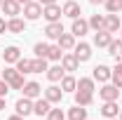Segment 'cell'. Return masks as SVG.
<instances>
[{"mask_svg": "<svg viewBox=\"0 0 122 120\" xmlns=\"http://www.w3.org/2000/svg\"><path fill=\"white\" fill-rule=\"evenodd\" d=\"M2 80H7L12 90H21V87L26 85V82H24V73H19L16 68H5V71H2Z\"/></svg>", "mask_w": 122, "mask_h": 120, "instance_id": "1", "label": "cell"}, {"mask_svg": "<svg viewBox=\"0 0 122 120\" xmlns=\"http://www.w3.org/2000/svg\"><path fill=\"white\" fill-rule=\"evenodd\" d=\"M24 16H26L28 21L40 19V16H42V5H40V2H33V0L26 2V5H24Z\"/></svg>", "mask_w": 122, "mask_h": 120, "instance_id": "2", "label": "cell"}, {"mask_svg": "<svg viewBox=\"0 0 122 120\" xmlns=\"http://www.w3.org/2000/svg\"><path fill=\"white\" fill-rule=\"evenodd\" d=\"M61 14H63V10H61L56 2H54V5H45V7H42V16H45L47 21H61Z\"/></svg>", "mask_w": 122, "mask_h": 120, "instance_id": "3", "label": "cell"}, {"mask_svg": "<svg viewBox=\"0 0 122 120\" xmlns=\"http://www.w3.org/2000/svg\"><path fill=\"white\" fill-rule=\"evenodd\" d=\"M99 97H101L103 101H117V97H120V90H117L115 85H103V87L99 90Z\"/></svg>", "mask_w": 122, "mask_h": 120, "instance_id": "4", "label": "cell"}, {"mask_svg": "<svg viewBox=\"0 0 122 120\" xmlns=\"http://www.w3.org/2000/svg\"><path fill=\"white\" fill-rule=\"evenodd\" d=\"M63 33V24L61 21H49L45 28V35L49 38V40H59V35Z\"/></svg>", "mask_w": 122, "mask_h": 120, "instance_id": "5", "label": "cell"}, {"mask_svg": "<svg viewBox=\"0 0 122 120\" xmlns=\"http://www.w3.org/2000/svg\"><path fill=\"white\" fill-rule=\"evenodd\" d=\"M5 14H10V19L12 16H16L19 12H21V2L19 0H2V7H0Z\"/></svg>", "mask_w": 122, "mask_h": 120, "instance_id": "6", "label": "cell"}, {"mask_svg": "<svg viewBox=\"0 0 122 120\" xmlns=\"http://www.w3.org/2000/svg\"><path fill=\"white\" fill-rule=\"evenodd\" d=\"M87 31H89V21H85V19H80V16H77V19H73V26H71V33H73V35L82 38Z\"/></svg>", "mask_w": 122, "mask_h": 120, "instance_id": "7", "label": "cell"}, {"mask_svg": "<svg viewBox=\"0 0 122 120\" xmlns=\"http://www.w3.org/2000/svg\"><path fill=\"white\" fill-rule=\"evenodd\" d=\"M14 108H16V113H19V115H24V118H26L28 113H33V99H28V97L19 99Z\"/></svg>", "mask_w": 122, "mask_h": 120, "instance_id": "8", "label": "cell"}, {"mask_svg": "<svg viewBox=\"0 0 122 120\" xmlns=\"http://www.w3.org/2000/svg\"><path fill=\"white\" fill-rule=\"evenodd\" d=\"M61 97H63V90L56 87V85H52V87H47V90H45V99L49 101V104H59Z\"/></svg>", "mask_w": 122, "mask_h": 120, "instance_id": "9", "label": "cell"}, {"mask_svg": "<svg viewBox=\"0 0 122 120\" xmlns=\"http://www.w3.org/2000/svg\"><path fill=\"white\" fill-rule=\"evenodd\" d=\"M110 40H113V33H108L106 28H103V31H96V35H94V45H96V47H108V45H110Z\"/></svg>", "mask_w": 122, "mask_h": 120, "instance_id": "10", "label": "cell"}, {"mask_svg": "<svg viewBox=\"0 0 122 120\" xmlns=\"http://www.w3.org/2000/svg\"><path fill=\"white\" fill-rule=\"evenodd\" d=\"M21 90H24V97H28V99H38V97H40V92H42V87H40L38 82H33V80H30V82H26Z\"/></svg>", "mask_w": 122, "mask_h": 120, "instance_id": "11", "label": "cell"}, {"mask_svg": "<svg viewBox=\"0 0 122 120\" xmlns=\"http://www.w3.org/2000/svg\"><path fill=\"white\" fill-rule=\"evenodd\" d=\"M56 45H59L61 49H73V47H75V35H73V33H61L59 40H56Z\"/></svg>", "mask_w": 122, "mask_h": 120, "instance_id": "12", "label": "cell"}, {"mask_svg": "<svg viewBox=\"0 0 122 120\" xmlns=\"http://www.w3.org/2000/svg\"><path fill=\"white\" fill-rule=\"evenodd\" d=\"M77 64H80V61H77L75 54H63V57H61V68H63V71H77Z\"/></svg>", "mask_w": 122, "mask_h": 120, "instance_id": "13", "label": "cell"}, {"mask_svg": "<svg viewBox=\"0 0 122 120\" xmlns=\"http://www.w3.org/2000/svg\"><path fill=\"white\" fill-rule=\"evenodd\" d=\"M2 57H5V61H7V64H16V61L21 59V52H19V47L10 45V47H5Z\"/></svg>", "mask_w": 122, "mask_h": 120, "instance_id": "14", "label": "cell"}, {"mask_svg": "<svg viewBox=\"0 0 122 120\" xmlns=\"http://www.w3.org/2000/svg\"><path fill=\"white\" fill-rule=\"evenodd\" d=\"M110 75H113V71H110L108 66H103V64L94 68V80H99V82H108V80H110Z\"/></svg>", "mask_w": 122, "mask_h": 120, "instance_id": "15", "label": "cell"}, {"mask_svg": "<svg viewBox=\"0 0 122 120\" xmlns=\"http://www.w3.org/2000/svg\"><path fill=\"white\" fill-rule=\"evenodd\" d=\"M77 57V61H89V57H92V47L87 45V43H80V45L75 47V52H73Z\"/></svg>", "mask_w": 122, "mask_h": 120, "instance_id": "16", "label": "cell"}, {"mask_svg": "<svg viewBox=\"0 0 122 120\" xmlns=\"http://www.w3.org/2000/svg\"><path fill=\"white\" fill-rule=\"evenodd\" d=\"M122 28V21L117 19V14H106V31L108 33H117Z\"/></svg>", "mask_w": 122, "mask_h": 120, "instance_id": "17", "label": "cell"}, {"mask_svg": "<svg viewBox=\"0 0 122 120\" xmlns=\"http://www.w3.org/2000/svg\"><path fill=\"white\" fill-rule=\"evenodd\" d=\"M63 14L71 16V19H77V16H80V5H77L75 0H66V5H63Z\"/></svg>", "mask_w": 122, "mask_h": 120, "instance_id": "18", "label": "cell"}, {"mask_svg": "<svg viewBox=\"0 0 122 120\" xmlns=\"http://www.w3.org/2000/svg\"><path fill=\"white\" fill-rule=\"evenodd\" d=\"M68 120H87V108L75 104L71 111H68Z\"/></svg>", "mask_w": 122, "mask_h": 120, "instance_id": "19", "label": "cell"}, {"mask_svg": "<svg viewBox=\"0 0 122 120\" xmlns=\"http://www.w3.org/2000/svg\"><path fill=\"white\" fill-rule=\"evenodd\" d=\"M101 113H103L106 118H117V113H120V108H117V101H103V108H101Z\"/></svg>", "mask_w": 122, "mask_h": 120, "instance_id": "20", "label": "cell"}, {"mask_svg": "<svg viewBox=\"0 0 122 120\" xmlns=\"http://www.w3.org/2000/svg\"><path fill=\"white\" fill-rule=\"evenodd\" d=\"M49 108H52V106H49L47 99H38V101H33V113H35V115H47Z\"/></svg>", "mask_w": 122, "mask_h": 120, "instance_id": "21", "label": "cell"}, {"mask_svg": "<svg viewBox=\"0 0 122 120\" xmlns=\"http://www.w3.org/2000/svg\"><path fill=\"white\" fill-rule=\"evenodd\" d=\"M24 28H26V24H24L19 16H12V19L7 21V31H10V33H24Z\"/></svg>", "mask_w": 122, "mask_h": 120, "instance_id": "22", "label": "cell"}, {"mask_svg": "<svg viewBox=\"0 0 122 120\" xmlns=\"http://www.w3.org/2000/svg\"><path fill=\"white\" fill-rule=\"evenodd\" d=\"M92 92H82V90H75V104H80V106H89L92 104Z\"/></svg>", "mask_w": 122, "mask_h": 120, "instance_id": "23", "label": "cell"}, {"mask_svg": "<svg viewBox=\"0 0 122 120\" xmlns=\"http://www.w3.org/2000/svg\"><path fill=\"white\" fill-rule=\"evenodd\" d=\"M61 90H63V92H75L77 90V80L73 78V75L61 78Z\"/></svg>", "mask_w": 122, "mask_h": 120, "instance_id": "24", "label": "cell"}, {"mask_svg": "<svg viewBox=\"0 0 122 120\" xmlns=\"http://www.w3.org/2000/svg\"><path fill=\"white\" fill-rule=\"evenodd\" d=\"M108 54L115 57V59H120V57H122V38H120V40H110V45H108Z\"/></svg>", "mask_w": 122, "mask_h": 120, "instance_id": "25", "label": "cell"}, {"mask_svg": "<svg viewBox=\"0 0 122 120\" xmlns=\"http://www.w3.org/2000/svg\"><path fill=\"white\" fill-rule=\"evenodd\" d=\"M89 28H94V31H103V28H106V16L94 14V16L89 19Z\"/></svg>", "mask_w": 122, "mask_h": 120, "instance_id": "26", "label": "cell"}, {"mask_svg": "<svg viewBox=\"0 0 122 120\" xmlns=\"http://www.w3.org/2000/svg\"><path fill=\"white\" fill-rule=\"evenodd\" d=\"M47 78H49L52 82H59L61 78H63V68H61V64H59V66H52V68H47Z\"/></svg>", "mask_w": 122, "mask_h": 120, "instance_id": "27", "label": "cell"}, {"mask_svg": "<svg viewBox=\"0 0 122 120\" xmlns=\"http://www.w3.org/2000/svg\"><path fill=\"white\" fill-rule=\"evenodd\" d=\"M16 71H19V73H33V61L21 57V59L16 61Z\"/></svg>", "mask_w": 122, "mask_h": 120, "instance_id": "28", "label": "cell"}, {"mask_svg": "<svg viewBox=\"0 0 122 120\" xmlns=\"http://www.w3.org/2000/svg\"><path fill=\"white\" fill-rule=\"evenodd\" d=\"M77 90L94 92V78H80V80H77Z\"/></svg>", "mask_w": 122, "mask_h": 120, "instance_id": "29", "label": "cell"}, {"mask_svg": "<svg viewBox=\"0 0 122 120\" xmlns=\"http://www.w3.org/2000/svg\"><path fill=\"white\" fill-rule=\"evenodd\" d=\"M47 68H49L47 66V59H42V57H35L33 59V73H42V71L47 73Z\"/></svg>", "mask_w": 122, "mask_h": 120, "instance_id": "30", "label": "cell"}, {"mask_svg": "<svg viewBox=\"0 0 122 120\" xmlns=\"http://www.w3.org/2000/svg\"><path fill=\"white\" fill-rule=\"evenodd\" d=\"M61 57H63L61 47H59V45H49V52H47V59H49V61H61Z\"/></svg>", "mask_w": 122, "mask_h": 120, "instance_id": "31", "label": "cell"}, {"mask_svg": "<svg viewBox=\"0 0 122 120\" xmlns=\"http://www.w3.org/2000/svg\"><path fill=\"white\" fill-rule=\"evenodd\" d=\"M103 5H106V12H108V14H115V12H120V10H122L120 0H106Z\"/></svg>", "mask_w": 122, "mask_h": 120, "instance_id": "32", "label": "cell"}, {"mask_svg": "<svg viewBox=\"0 0 122 120\" xmlns=\"http://www.w3.org/2000/svg\"><path fill=\"white\" fill-rule=\"evenodd\" d=\"M33 52H35V57H42V59H47V52H49V45H47V43H38V45L33 47Z\"/></svg>", "mask_w": 122, "mask_h": 120, "instance_id": "33", "label": "cell"}, {"mask_svg": "<svg viewBox=\"0 0 122 120\" xmlns=\"http://www.w3.org/2000/svg\"><path fill=\"white\" fill-rule=\"evenodd\" d=\"M47 120H66V113H63L61 108H49V113H47Z\"/></svg>", "mask_w": 122, "mask_h": 120, "instance_id": "34", "label": "cell"}, {"mask_svg": "<svg viewBox=\"0 0 122 120\" xmlns=\"http://www.w3.org/2000/svg\"><path fill=\"white\" fill-rule=\"evenodd\" d=\"M110 80H113V85H115L117 90H122V73H117V71H113V75H110Z\"/></svg>", "mask_w": 122, "mask_h": 120, "instance_id": "35", "label": "cell"}, {"mask_svg": "<svg viewBox=\"0 0 122 120\" xmlns=\"http://www.w3.org/2000/svg\"><path fill=\"white\" fill-rule=\"evenodd\" d=\"M12 90V87H10V82H7V80H0V97H7V92Z\"/></svg>", "mask_w": 122, "mask_h": 120, "instance_id": "36", "label": "cell"}, {"mask_svg": "<svg viewBox=\"0 0 122 120\" xmlns=\"http://www.w3.org/2000/svg\"><path fill=\"white\" fill-rule=\"evenodd\" d=\"M5 31H7V21H5V19H0V33H5Z\"/></svg>", "mask_w": 122, "mask_h": 120, "instance_id": "37", "label": "cell"}, {"mask_svg": "<svg viewBox=\"0 0 122 120\" xmlns=\"http://www.w3.org/2000/svg\"><path fill=\"white\" fill-rule=\"evenodd\" d=\"M38 2H40V5H42V7H45V5H54V2H56V0H38Z\"/></svg>", "mask_w": 122, "mask_h": 120, "instance_id": "38", "label": "cell"}, {"mask_svg": "<svg viewBox=\"0 0 122 120\" xmlns=\"http://www.w3.org/2000/svg\"><path fill=\"white\" fill-rule=\"evenodd\" d=\"M115 71H117V73H122V61H117V66H115Z\"/></svg>", "mask_w": 122, "mask_h": 120, "instance_id": "39", "label": "cell"}, {"mask_svg": "<svg viewBox=\"0 0 122 120\" xmlns=\"http://www.w3.org/2000/svg\"><path fill=\"white\" fill-rule=\"evenodd\" d=\"M10 120H24V115H19V113H16V115H12Z\"/></svg>", "mask_w": 122, "mask_h": 120, "instance_id": "40", "label": "cell"}, {"mask_svg": "<svg viewBox=\"0 0 122 120\" xmlns=\"http://www.w3.org/2000/svg\"><path fill=\"white\" fill-rule=\"evenodd\" d=\"M89 2H94V5H103L106 0H89Z\"/></svg>", "mask_w": 122, "mask_h": 120, "instance_id": "41", "label": "cell"}, {"mask_svg": "<svg viewBox=\"0 0 122 120\" xmlns=\"http://www.w3.org/2000/svg\"><path fill=\"white\" fill-rule=\"evenodd\" d=\"M5 108V97H0V111Z\"/></svg>", "mask_w": 122, "mask_h": 120, "instance_id": "42", "label": "cell"}, {"mask_svg": "<svg viewBox=\"0 0 122 120\" xmlns=\"http://www.w3.org/2000/svg\"><path fill=\"white\" fill-rule=\"evenodd\" d=\"M19 2H21V5H26V2H30V0H19Z\"/></svg>", "mask_w": 122, "mask_h": 120, "instance_id": "43", "label": "cell"}, {"mask_svg": "<svg viewBox=\"0 0 122 120\" xmlns=\"http://www.w3.org/2000/svg\"><path fill=\"white\" fill-rule=\"evenodd\" d=\"M120 120H122V108H120Z\"/></svg>", "mask_w": 122, "mask_h": 120, "instance_id": "44", "label": "cell"}, {"mask_svg": "<svg viewBox=\"0 0 122 120\" xmlns=\"http://www.w3.org/2000/svg\"><path fill=\"white\" fill-rule=\"evenodd\" d=\"M108 120H117V118H108Z\"/></svg>", "mask_w": 122, "mask_h": 120, "instance_id": "45", "label": "cell"}, {"mask_svg": "<svg viewBox=\"0 0 122 120\" xmlns=\"http://www.w3.org/2000/svg\"><path fill=\"white\" fill-rule=\"evenodd\" d=\"M0 7H2V0H0Z\"/></svg>", "mask_w": 122, "mask_h": 120, "instance_id": "46", "label": "cell"}, {"mask_svg": "<svg viewBox=\"0 0 122 120\" xmlns=\"http://www.w3.org/2000/svg\"><path fill=\"white\" fill-rule=\"evenodd\" d=\"M0 73H2V68H0Z\"/></svg>", "mask_w": 122, "mask_h": 120, "instance_id": "47", "label": "cell"}, {"mask_svg": "<svg viewBox=\"0 0 122 120\" xmlns=\"http://www.w3.org/2000/svg\"><path fill=\"white\" fill-rule=\"evenodd\" d=\"M120 97H122V92H120Z\"/></svg>", "mask_w": 122, "mask_h": 120, "instance_id": "48", "label": "cell"}, {"mask_svg": "<svg viewBox=\"0 0 122 120\" xmlns=\"http://www.w3.org/2000/svg\"><path fill=\"white\" fill-rule=\"evenodd\" d=\"M120 5H122V0H120Z\"/></svg>", "mask_w": 122, "mask_h": 120, "instance_id": "49", "label": "cell"}, {"mask_svg": "<svg viewBox=\"0 0 122 120\" xmlns=\"http://www.w3.org/2000/svg\"><path fill=\"white\" fill-rule=\"evenodd\" d=\"M120 33H122V28H120Z\"/></svg>", "mask_w": 122, "mask_h": 120, "instance_id": "50", "label": "cell"}]
</instances>
